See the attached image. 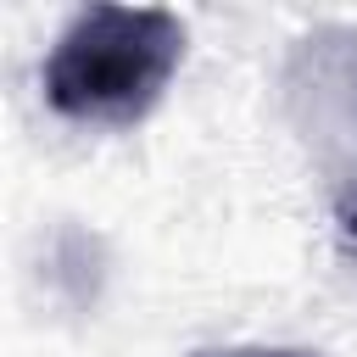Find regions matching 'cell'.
I'll use <instances>...</instances> for the list:
<instances>
[{"label":"cell","mask_w":357,"mask_h":357,"mask_svg":"<svg viewBox=\"0 0 357 357\" xmlns=\"http://www.w3.org/2000/svg\"><path fill=\"white\" fill-rule=\"evenodd\" d=\"M184 56V22L162 6H89L78 11L50 61L45 100L73 123L128 128L139 123Z\"/></svg>","instance_id":"obj_1"},{"label":"cell","mask_w":357,"mask_h":357,"mask_svg":"<svg viewBox=\"0 0 357 357\" xmlns=\"http://www.w3.org/2000/svg\"><path fill=\"white\" fill-rule=\"evenodd\" d=\"M195 357H318V351H290V346H229V351H195Z\"/></svg>","instance_id":"obj_2"},{"label":"cell","mask_w":357,"mask_h":357,"mask_svg":"<svg viewBox=\"0 0 357 357\" xmlns=\"http://www.w3.org/2000/svg\"><path fill=\"white\" fill-rule=\"evenodd\" d=\"M351 229H357V212H351Z\"/></svg>","instance_id":"obj_3"}]
</instances>
